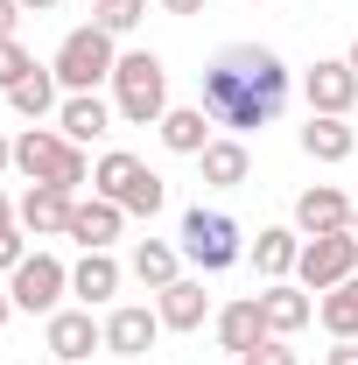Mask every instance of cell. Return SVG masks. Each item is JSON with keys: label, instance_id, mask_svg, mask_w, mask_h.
I'll use <instances>...</instances> for the list:
<instances>
[{"label": "cell", "instance_id": "52a82bcc", "mask_svg": "<svg viewBox=\"0 0 358 365\" xmlns=\"http://www.w3.org/2000/svg\"><path fill=\"white\" fill-rule=\"evenodd\" d=\"M358 274V239L352 225L344 232H316V239H302V260H295V281L310 288V295H330L337 281H352Z\"/></svg>", "mask_w": 358, "mask_h": 365}, {"label": "cell", "instance_id": "ac0fdd59", "mask_svg": "<svg viewBox=\"0 0 358 365\" xmlns=\"http://www.w3.org/2000/svg\"><path fill=\"white\" fill-rule=\"evenodd\" d=\"M267 337V317H260V295H239V302H225L218 309V344L232 359H246L253 344Z\"/></svg>", "mask_w": 358, "mask_h": 365}, {"label": "cell", "instance_id": "1f68e13d", "mask_svg": "<svg viewBox=\"0 0 358 365\" xmlns=\"http://www.w3.org/2000/svg\"><path fill=\"white\" fill-rule=\"evenodd\" d=\"M330 365H358V337H337L330 344Z\"/></svg>", "mask_w": 358, "mask_h": 365}, {"label": "cell", "instance_id": "83f0119b", "mask_svg": "<svg viewBox=\"0 0 358 365\" xmlns=\"http://www.w3.org/2000/svg\"><path fill=\"white\" fill-rule=\"evenodd\" d=\"M29 71H43V63H36L29 49L14 43V36H7V43H0V91H14L21 78H29Z\"/></svg>", "mask_w": 358, "mask_h": 365}, {"label": "cell", "instance_id": "8fae6325", "mask_svg": "<svg viewBox=\"0 0 358 365\" xmlns=\"http://www.w3.org/2000/svg\"><path fill=\"white\" fill-rule=\"evenodd\" d=\"M98 344H106V323H91V309H56V317H43V351L49 359L85 365Z\"/></svg>", "mask_w": 358, "mask_h": 365}, {"label": "cell", "instance_id": "ba28073f", "mask_svg": "<svg viewBox=\"0 0 358 365\" xmlns=\"http://www.w3.org/2000/svg\"><path fill=\"white\" fill-rule=\"evenodd\" d=\"M7 295H14V309H29V317H56L63 295H71V267H63L56 253H29L21 267L7 274Z\"/></svg>", "mask_w": 358, "mask_h": 365}, {"label": "cell", "instance_id": "7a4b0ae2", "mask_svg": "<svg viewBox=\"0 0 358 365\" xmlns=\"http://www.w3.org/2000/svg\"><path fill=\"white\" fill-rule=\"evenodd\" d=\"M113 113L127 127H162V113H169V71H162L155 49H127L120 56V71H113Z\"/></svg>", "mask_w": 358, "mask_h": 365}, {"label": "cell", "instance_id": "484cf974", "mask_svg": "<svg viewBox=\"0 0 358 365\" xmlns=\"http://www.w3.org/2000/svg\"><path fill=\"white\" fill-rule=\"evenodd\" d=\"M316 323H323L330 337H358V274H352V281H337V288L316 302Z\"/></svg>", "mask_w": 358, "mask_h": 365}, {"label": "cell", "instance_id": "5b68a950", "mask_svg": "<svg viewBox=\"0 0 358 365\" xmlns=\"http://www.w3.org/2000/svg\"><path fill=\"white\" fill-rule=\"evenodd\" d=\"M183 260L197 274H225L246 260V239L232 225V211H204V204H190L183 211Z\"/></svg>", "mask_w": 358, "mask_h": 365}, {"label": "cell", "instance_id": "3957f363", "mask_svg": "<svg viewBox=\"0 0 358 365\" xmlns=\"http://www.w3.org/2000/svg\"><path fill=\"white\" fill-rule=\"evenodd\" d=\"M91 197H113L127 218H155V211L169 204V182L155 176L140 155L113 148V155H98V162H91Z\"/></svg>", "mask_w": 358, "mask_h": 365}, {"label": "cell", "instance_id": "7c38bea8", "mask_svg": "<svg viewBox=\"0 0 358 365\" xmlns=\"http://www.w3.org/2000/svg\"><path fill=\"white\" fill-rule=\"evenodd\" d=\"M120 232H127V211H120L113 197H78V211H71V232H63V239H78L85 253H113Z\"/></svg>", "mask_w": 358, "mask_h": 365}, {"label": "cell", "instance_id": "5bb4252c", "mask_svg": "<svg viewBox=\"0 0 358 365\" xmlns=\"http://www.w3.org/2000/svg\"><path fill=\"white\" fill-rule=\"evenodd\" d=\"M352 225V197L337 190V182H310L302 197H295V232L316 239V232H344Z\"/></svg>", "mask_w": 358, "mask_h": 365}, {"label": "cell", "instance_id": "9c48e42d", "mask_svg": "<svg viewBox=\"0 0 358 365\" xmlns=\"http://www.w3.org/2000/svg\"><path fill=\"white\" fill-rule=\"evenodd\" d=\"M302 98H310V113L352 120V106H358V71L344 63V56H316L310 71H302Z\"/></svg>", "mask_w": 358, "mask_h": 365}, {"label": "cell", "instance_id": "f35d334b", "mask_svg": "<svg viewBox=\"0 0 358 365\" xmlns=\"http://www.w3.org/2000/svg\"><path fill=\"white\" fill-rule=\"evenodd\" d=\"M352 239H358V204H352Z\"/></svg>", "mask_w": 358, "mask_h": 365}, {"label": "cell", "instance_id": "f1b7e54d", "mask_svg": "<svg viewBox=\"0 0 358 365\" xmlns=\"http://www.w3.org/2000/svg\"><path fill=\"white\" fill-rule=\"evenodd\" d=\"M239 365H295V344H288V337H260Z\"/></svg>", "mask_w": 358, "mask_h": 365}, {"label": "cell", "instance_id": "ffe728a7", "mask_svg": "<svg viewBox=\"0 0 358 365\" xmlns=\"http://www.w3.org/2000/svg\"><path fill=\"white\" fill-rule=\"evenodd\" d=\"M211 140L218 134H211V113H204V106H169V113H162V148H169V155H190V162H197Z\"/></svg>", "mask_w": 358, "mask_h": 365}, {"label": "cell", "instance_id": "f546056e", "mask_svg": "<svg viewBox=\"0 0 358 365\" xmlns=\"http://www.w3.org/2000/svg\"><path fill=\"white\" fill-rule=\"evenodd\" d=\"M21 260H29V232H21V225H7V232H0V274H14Z\"/></svg>", "mask_w": 358, "mask_h": 365}, {"label": "cell", "instance_id": "74e56055", "mask_svg": "<svg viewBox=\"0 0 358 365\" xmlns=\"http://www.w3.org/2000/svg\"><path fill=\"white\" fill-rule=\"evenodd\" d=\"M344 63H352V71H358V36H352V56H344Z\"/></svg>", "mask_w": 358, "mask_h": 365}, {"label": "cell", "instance_id": "277c9868", "mask_svg": "<svg viewBox=\"0 0 358 365\" xmlns=\"http://www.w3.org/2000/svg\"><path fill=\"white\" fill-rule=\"evenodd\" d=\"M14 169L29 182H63V190H85L91 162L78 140H63V127H29V134L14 140Z\"/></svg>", "mask_w": 358, "mask_h": 365}, {"label": "cell", "instance_id": "9a60e30c", "mask_svg": "<svg viewBox=\"0 0 358 365\" xmlns=\"http://www.w3.org/2000/svg\"><path fill=\"white\" fill-rule=\"evenodd\" d=\"M155 337H162V317L140 309V302H120V309L106 317V351H113V359H140V351H155Z\"/></svg>", "mask_w": 358, "mask_h": 365}, {"label": "cell", "instance_id": "cb8c5ba5", "mask_svg": "<svg viewBox=\"0 0 358 365\" xmlns=\"http://www.w3.org/2000/svg\"><path fill=\"white\" fill-rule=\"evenodd\" d=\"M134 281L162 295L169 281H183V253H176V246H162V239H140V246H134Z\"/></svg>", "mask_w": 358, "mask_h": 365}, {"label": "cell", "instance_id": "e575fe53", "mask_svg": "<svg viewBox=\"0 0 358 365\" xmlns=\"http://www.w3.org/2000/svg\"><path fill=\"white\" fill-rule=\"evenodd\" d=\"M14 225V204H7V190H0V232Z\"/></svg>", "mask_w": 358, "mask_h": 365}, {"label": "cell", "instance_id": "d4e9b609", "mask_svg": "<svg viewBox=\"0 0 358 365\" xmlns=\"http://www.w3.org/2000/svg\"><path fill=\"white\" fill-rule=\"evenodd\" d=\"M56 71H29V78H21V85L7 91V106H14V113H21V120H49V113H56V106H63V98H56Z\"/></svg>", "mask_w": 358, "mask_h": 365}, {"label": "cell", "instance_id": "e0dca14e", "mask_svg": "<svg viewBox=\"0 0 358 365\" xmlns=\"http://www.w3.org/2000/svg\"><path fill=\"white\" fill-rule=\"evenodd\" d=\"M246 260L267 274V281H295V260H302V232H295V225H260V239L246 246Z\"/></svg>", "mask_w": 358, "mask_h": 365}, {"label": "cell", "instance_id": "8d00e7d4", "mask_svg": "<svg viewBox=\"0 0 358 365\" xmlns=\"http://www.w3.org/2000/svg\"><path fill=\"white\" fill-rule=\"evenodd\" d=\"M7 317H14V295H7V288H0V323H7Z\"/></svg>", "mask_w": 358, "mask_h": 365}, {"label": "cell", "instance_id": "d590c367", "mask_svg": "<svg viewBox=\"0 0 358 365\" xmlns=\"http://www.w3.org/2000/svg\"><path fill=\"white\" fill-rule=\"evenodd\" d=\"M49 7H56V0H21V14H49Z\"/></svg>", "mask_w": 358, "mask_h": 365}, {"label": "cell", "instance_id": "7402d4cb", "mask_svg": "<svg viewBox=\"0 0 358 365\" xmlns=\"http://www.w3.org/2000/svg\"><path fill=\"white\" fill-rule=\"evenodd\" d=\"M197 169H204L211 190H239L246 169H253V155H246V140H239V134H225V140H211V148L197 155Z\"/></svg>", "mask_w": 358, "mask_h": 365}, {"label": "cell", "instance_id": "4fadbf2b", "mask_svg": "<svg viewBox=\"0 0 358 365\" xmlns=\"http://www.w3.org/2000/svg\"><path fill=\"white\" fill-rule=\"evenodd\" d=\"M260 317H267V337H295V330L316 323V302L302 281H267L260 288Z\"/></svg>", "mask_w": 358, "mask_h": 365}, {"label": "cell", "instance_id": "44dd1931", "mask_svg": "<svg viewBox=\"0 0 358 365\" xmlns=\"http://www.w3.org/2000/svg\"><path fill=\"white\" fill-rule=\"evenodd\" d=\"M352 148H358V127H352V120L310 113V127H302V155H310V162H352Z\"/></svg>", "mask_w": 358, "mask_h": 365}, {"label": "cell", "instance_id": "603a6c76", "mask_svg": "<svg viewBox=\"0 0 358 365\" xmlns=\"http://www.w3.org/2000/svg\"><path fill=\"white\" fill-rule=\"evenodd\" d=\"M71 295H78L85 309L113 302V295H120V260H113V253H85V260L71 267Z\"/></svg>", "mask_w": 358, "mask_h": 365}, {"label": "cell", "instance_id": "836d02e7", "mask_svg": "<svg viewBox=\"0 0 358 365\" xmlns=\"http://www.w3.org/2000/svg\"><path fill=\"white\" fill-rule=\"evenodd\" d=\"M0 169H14V140L0 134Z\"/></svg>", "mask_w": 358, "mask_h": 365}, {"label": "cell", "instance_id": "8992f818", "mask_svg": "<svg viewBox=\"0 0 358 365\" xmlns=\"http://www.w3.org/2000/svg\"><path fill=\"white\" fill-rule=\"evenodd\" d=\"M56 85L63 91H98L113 71H120V49H113V36L106 29H71L63 43H56Z\"/></svg>", "mask_w": 358, "mask_h": 365}, {"label": "cell", "instance_id": "30bf717a", "mask_svg": "<svg viewBox=\"0 0 358 365\" xmlns=\"http://www.w3.org/2000/svg\"><path fill=\"white\" fill-rule=\"evenodd\" d=\"M71 211H78V190H63V182H29V197L14 204V225L29 232V239H63V232H71Z\"/></svg>", "mask_w": 358, "mask_h": 365}, {"label": "cell", "instance_id": "4dcf8cb0", "mask_svg": "<svg viewBox=\"0 0 358 365\" xmlns=\"http://www.w3.org/2000/svg\"><path fill=\"white\" fill-rule=\"evenodd\" d=\"M14 29H21V0H0V43H7Z\"/></svg>", "mask_w": 358, "mask_h": 365}, {"label": "cell", "instance_id": "2e32d148", "mask_svg": "<svg viewBox=\"0 0 358 365\" xmlns=\"http://www.w3.org/2000/svg\"><path fill=\"white\" fill-rule=\"evenodd\" d=\"M56 127H63V140L91 148V140L113 134V106H106L98 91H63V106H56Z\"/></svg>", "mask_w": 358, "mask_h": 365}, {"label": "cell", "instance_id": "d6a6232c", "mask_svg": "<svg viewBox=\"0 0 358 365\" xmlns=\"http://www.w3.org/2000/svg\"><path fill=\"white\" fill-rule=\"evenodd\" d=\"M211 0H162V14H204Z\"/></svg>", "mask_w": 358, "mask_h": 365}, {"label": "cell", "instance_id": "4316f807", "mask_svg": "<svg viewBox=\"0 0 358 365\" xmlns=\"http://www.w3.org/2000/svg\"><path fill=\"white\" fill-rule=\"evenodd\" d=\"M140 14H148V0H91V29H106V36H134Z\"/></svg>", "mask_w": 358, "mask_h": 365}, {"label": "cell", "instance_id": "6da1fadb", "mask_svg": "<svg viewBox=\"0 0 358 365\" xmlns=\"http://www.w3.org/2000/svg\"><path fill=\"white\" fill-rule=\"evenodd\" d=\"M288 63L260 43H232L204 63V113L211 127H232V134H253V127H274L288 113Z\"/></svg>", "mask_w": 358, "mask_h": 365}, {"label": "cell", "instance_id": "d6986e66", "mask_svg": "<svg viewBox=\"0 0 358 365\" xmlns=\"http://www.w3.org/2000/svg\"><path fill=\"white\" fill-rule=\"evenodd\" d=\"M155 317H162V330H204V317H211V295H204V281H169L162 288V302H155Z\"/></svg>", "mask_w": 358, "mask_h": 365}]
</instances>
